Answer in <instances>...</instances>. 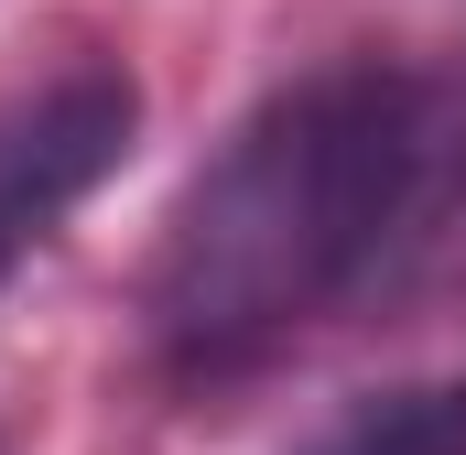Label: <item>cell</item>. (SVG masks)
Here are the masks:
<instances>
[{"mask_svg": "<svg viewBox=\"0 0 466 455\" xmlns=\"http://www.w3.org/2000/svg\"><path fill=\"white\" fill-rule=\"evenodd\" d=\"M423 174H434L423 76L348 55V66L271 87L185 174L163 217V249L141 271L152 369L185 390H218L238 369H260L271 347H293L380 271Z\"/></svg>", "mask_w": 466, "mask_h": 455, "instance_id": "1", "label": "cell"}, {"mask_svg": "<svg viewBox=\"0 0 466 455\" xmlns=\"http://www.w3.org/2000/svg\"><path fill=\"white\" fill-rule=\"evenodd\" d=\"M141 141V87L119 66H66L0 109V293Z\"/></svg>", "mask_w": 466, "mask_h": 455, "instance_id": "2", "label": "cell"}, {"mask_svg": "<svg viewBox=\"0 0 466 455\" xmlns=\"http://www.w3.org/2000/svg\"><path fill=\"white\" fill-rule=\"evenodd\" d=\"M293 455H466V369L358 390L337 423H315Z\"/></svg>", "mask_w": 466, "mask_h": 455, "instance_id": "3", "label": "cell"}]
</instances>
